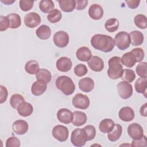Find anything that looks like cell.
<instances>
[{
  "label": "cell",
  "mask_w": 147,
  "mask_h": 147,
  "mask_svg": "<svg viewBox=\"0 0 147 147\" xmlns=\"http://www.w3.org/2000/svg\"><path fill=\"white\" fill-rule=\"evenodd\" d=\"M57 2L60 9L64 12H71L76 7V1L75 0H59Z\"/></svg>",
  "instance_id": "4316f807"
},
{
  "label": "cell",
  "mask_w": 147,
  "mask_h": 147,
  "mask_svg": "<svg viewBox=\"0 0 147 147\" xmlns=\"http://www.w3.org/2000/svg\"><path fill=\"white\" fill-rule=\"evenodd\" d=\"M25 101V100L24 98L21 95L19 94H13L10 97V104L13 108L17 109L18 106L21 103Z\"/></svg>",
  "instance_id": "8d00e7d4"
},
{
  "label": "cell",
  "mask_w": 147,
  "mask_h": 147,
  "mask_svg": "<svg viewBox=\"0 0 147 147\" xmlns=\"http://www.w3.org/2000/svg\"><path fill=\"white\" fill-rule=\"evenodd\" d=\"M119 96L123 99L129 98L133 94V86L125 81L120 82L117 86Z\"/></svg>",
  "instance_id": "52a82bcc"
},
{
  "label": "cell",
  "mask_w": 147,
  "mask_h": 147,
  "mask_svg": "<svg viewBox=\"0 0 147 147\" xmlns=\"http://www.w3.org/2000/svg\"><path fill=\"white\" fill-rule=\"evenodd\" d=\"M36 78L37 80L48 84L51 80L52 75L51 72L48 69L41 68L36 74Z\"/></svg>",
  "instance_id": "f1b7e54d"
},
{
  "label": "cell",
  "mask_w": 147,
  "mask_h": 147,
  "mask_svg": "<svg viewBox=\"0 0 147 147\" xmlns=\"http://www.w3.org/2000/svg\"><path fill=\"white\" fill-rule=\"evenodd\" d=\"M25 70L30 75L36 74L40 70L38 63L34 60L28 61L25 65Z\"/></svg>",
  "instance_id": "f546056e"
},
{
  "label": "cell",
  "mask_w": 147,
  "mask_h": 147,
  "mask_svg": "<svg viewBox=\"0 0 147 147\" xmlns=\"http://www.w3.org/2000/svg\"><path fill=\"white\" fill-rule=\"evenodd\" d=\"M119 118L124 122H129L132 121L134 117V112L132 108L129 106H125L119 111Z\"/></svg>",
  "instance_id": "2e32d148"
},
{
  "label": "cell",
  "mask_w": 147,
  "mask_h": 147,
  "mask_svg": "<svg viewBox=\"0 0 147 147\" xmlns=\"http://www.w3.org/2000/svg\"><path fill=\"white\" fill-rule=\"evenodd\" d=\"M36 34L41 40H47L51 35V29L48 25H42L36 30Z\"/></svg>",
  "instance_id": "d4e9b609"
},
{
  "label": "cell",
  "mask_w": 147,
  "mask_h": 147,
  "mask_svg": "<svg viewBox=\"0 0 147 147\" xmlns=\"http://www.w3.org/2000/svg\"><path fill=\"white\" fill-rule=\"evenodd\" d=\"M57 118L61 123L69 124L72 121L73 113L68 109L62 108L58 110Z\"/></svg>",
  "instance_id": "7c38bea8"
},
{
  "label": "cell",
  "mask_w": 147,
  "mask_h": 147,
  "mask_svg": "<svg viewBox=\"0 0 147 147\" xmlns=\"http://www.w3.org/2000/svg\"><path fill=\"white\" fill-rule=\"evenodd\" d=\"M121 78L123 81H125L128 83H131L136 79V74L132 69H124Z\"/></svg>",
  "instance_id": "f35d334b"
},
{
  "label": "cell",
  "mask_w": 147,
  "mask_h": 147,
  "mask_svg": "<svg viewBox=\"0 0 147 147\" xmlns=\"http://www.w3.org/2000/svg\"><path fill=\"white\" fill-rule=\"evenodd\" d=\"M52 133L53 137L60 142H64L68 138L69 132L68 128L61 125L54 126Z\"/></svg>",
  "instance_id": "9c48e42d"
},
{
  "label": "cell",
  "mask_w": 147,
  "mask_h": 147,
  "mask_svg": "<svg viewBox=\"0 0 147 147\" xmlns=\"http://www.w3.org/2000/svg\"><path fill=\"white\" fill-rule=\"evenodd\" d=\"M72 103V105L77 109L86 110L89 107L90 102L87 95L78 93L73 97Z\"/></svg>",
  "instance_id": "8992f818"
},
{
  "label": "cell",
  "mask_w": 147,
  "mask_h": 147,
  "mask_svg": "<svg viewBox=\"0 0 147 147\" xmlns=\"http://www.w3.org/2000/svg\"><path fill=\"white\" fill-rule=\"evenodd\" d=\"M146 63L145 61L140 63L136 67V71L137 75L142 78H146Z\"/></svg>",
  "instance_id": "ab89813d"
},
{
  "label": "cell",
  "mask_w": 147,
  "mask_h": 147,
  "mask_svg": "<svg viewBox=\"0 0 147 147\" xmlns=\"http://www.w3.org/2000/svg\"><path fill=\"white\" fill-rule=\"evenodd\" d=\"M134 22L136 26L138 28L145 29L147 28V18L144 14H137L134 18Z\"/></svg>",
  "instance_id": "d590c367"
},
{
  "label": "cell",
  "mask_w": 147,
  "mask_h": 147,
  "mask_svg": "<svg viewBox=\"0 0 147 147\" xmlns=\"http://www.w3.org/2000/svg\"><path fill=\"white\" fill-rule=\"evenodd\" d=\"M24 21L28 28H34L41 23V17L37 13L30 12L25 15Z\"/></svg>",
  "instance_id": "8fae6325"
},
{
  "label": "cell",
  "mask_w": 147,
  "mask_h": 147,
  "mask_svg": "<svg viewBox=\"0 0 147 147\" xmlns=\"http://www.w3.org/2000/svg\"><path fill=\"white\" fill-rule=\"evenodd\" d=\"M71 141L72 145L78 147L83 146L86 144L87 140L83 129L76 128L72 131Z\"/></svg>",
  "instance_id": "5b68a950"
},
{
  "label": "cell",
  "mask_w": 147,
  "mask_h": 147,
  "mask_svg": "<svg viewBox=\"0 0 147 147\" xmlns=\"http://www.w3.org/2000/svg\"><path fill=\"white\" fill-rule=\"evenodd\" d=\"M91 44L95 49L107 53L114 49L115 42L114 39L109 35L96 34L91 37Z\"/></svg>",
  "instance_id": "6da1fadb"
},
{
  "label": "cell",
  "mask_w": 147,
  "mask_h": 147,
  "mask_svg": "<svg viewBox=\"0 0 147 147\" xmlns=\"http://www.w3.org/2000/svg\"><path fill=\"white\" fill-rule=\"evenodd\" d=\"M17 110L19 115L22 117H26L30 116L32 114L33 111V107L30 103L25 101L18 106Z\"/></svg>",
  "instance_id": "ffe728a7"
},
{
  "label": "cell",
  "mask_w": 147,
  "mask_h": 147,
  "mask_svg": "<svg viewBox=\"0 0 147 147\" xmlns=\"http://www.w3.org/2000/svg\"><path fill=\"white\" fill-rule=\"evenodd\" d=\"M87 117L84 112L75 111L73 113V119L72 123L76 126H80L85 124L87 122Z\"/></svg>",
  "instance_id": "44dd1931"
},
{
  "label": "cell",
  "mask_w": 147,
  "mask_h": 147,
  "mask_svg": "<svg viewBox=\"0 0 147 147\" xmlns=\"http://www.w3.org/2000/svg\"><path fill=\"white\" fill-rule=\"evenodd\" d=\"M127 133L133 140H140L144 136V130L139 123H133L128 126Z\"/></svg>",
  "instance_id": "30bf717a"
},
{
  "label": "cell",
  "mask_w": 147,
  "mask_h": 147,
  "mask_svg": "<svg viewBox=\"0 0 147 147\" xmlns=\"http://www.w3.org/2000/svg\"><path fill=\"white\" fill-rule=\"evenodd\" d=\"M7 17L10 21V29H17L21 26V19L19 14L17 13H10Z\"/></svg>",
  "instance_id": "1f68e13d"
},
{
  "label": "cell",
  "mask_w": 147,
  "mask_h": 147,
  "mask_svg": "<svg viewBox=\"0 0 147 147\" xmlns=\"http://www.w3.org/2000/svg\"><path fill=\"white\" fill-rule=\"evenodd\" d=\"M83 131L85 134L87 141H91L93 140L96 136L95 127L93 125H88L83 128Z\"/></svg>",
  "instance_id": "74e56055"
},
{
  "label": "cell",
  "mask_w": 147,
  "mask_h": 147,
  "mask_svg": "<svg viewBox=\"0 0 147 147\" xmlns=\"http://www.w3.org/2000/svg\"><path fill=\"white\" fill-rule=\"evenodd\" d=\"M53 41L56 47L59 48H64L68 44L69 37L66 32L60 30L54 34Z\"/></svg>",
  "instance_id": "ba28073f"
},
{
  "label": "cell",
  "mask_w": 147,
  "mask_h": 147,
  "mask_svg": "<svg viewBox=\"0 0 147 147\" xmlns=\"http://www.w3.org/2000/svg\"><path fill=\"white\" fill-rule=\"evenodd\" d=\"M131 146H146V137L143 136V137L140 140H133L131 142Z\"/></svg>",
  "instance_id": "bcb514c9"
},
{
  "label": "cell",
  "mask_w": 147,
  "mask_h": 147,
  "mask_svg": "<svg viewBox=\"0 0 147 147\" xmlns=\"http://www.w3.org/2000/svg\"><path fill=\"white\" fill-rule=\"evenodd\" d=\"M130 38V44L133 46H139L144 42V34L138 30H134L129 34Z\"/></svg>",
  "instance_id": "cb8c5ba5"
},
{
  "label": "cell",
  "mask_w": 147,
  "mask_h": 147,
  "mask_svg": "<svg viewBox=\"0 0 147 147\" xmlns=\"http://www.w3.org/2000/svg\"><path fill=\"white\" fill-rule=\"evenodd\" d=\"M114 125L115 123L113 120L110 118H106L100 122L99 129L101 132L103 133H107L113 129Z\"/></svg>",
  "instance_id": "83f0119b"
},
{
  "label": "cell",
  "mask_w": 147,
  "mask_h": 147,
  "mask_svg": "<svg viewBox=\"0 0 147 147\" xmlns=\"http://www.w3.org/2000/svg\"><path fill=\"white\" fill-rule=\"evenodd\" d=\"M12 129L16 134L23 135L28 131L29 125L26 121L18 119L14 122L12 125Z\"/></svg>",
  "instance_id": "5bb4252c"
},
{
  "label": "cell",
  "mask_w": 147,
  "mask_h": 147,
  "mask_svg": "<svg viewBox=\"0 0 147 147\" xmlns=\"http://www.w3.org/2000/svg\"><path fill=\"white\" fill-rule=\"evenodd\" d=\"M1 2L6 5H11L12 3L15 2V0H5V1L1 0Z\"/></svg>",
  "instance_id": "816d5d0a"
},
{
  "label": "cell",
  "mask_w": 147,
  "mask_h": 147,
  "mask_svg": "<svg viewBox=\"0 0 147 147\" xmlns=\"http://www.w3.org/2000/svg\"><path fill=\"white\" fill-rule=\"evenodd\" d=\"M56 66L59 71L66 72L71 69L72 63L69 58L67 57H61L57 60Z\"/></svg>",
  "instance_id": "9a60e30c"
},
{
  "label": "cell",
  "mask_w": 147,
  "mask_h": 147,
  "mask_svg": "<svg viewBox=\"0 0 147 147\" xmlns=\"http://www.w3.org/2000/svg\"><path fill=\"white\" fill-rule=\"evenodd\" d=\"M87 0H77L76 1V9L78 10H82L86 8L88 4Z\"/></svg>",
  "instance_id": "c3c4849f"
},
{
  "label": "cell",
  "mask_w": 147,
  "mask_h": 147,
  "mask_svg": "<svg viewBox=\"0 0 147 147\" xmlns=\"http://www.w3.org/2000/svg\"><path fill=\"white\" fill-rule=\"evenodd\" d=\"M108 64L107 75L109 78L113 80L118 79L121 78L123 71L121 58L118 56L112 57L109 59Z\"/></svg>",
  "instance_id": "7a4b0ae2"
},
{
  "label": "cell",
  "mask_w": 147,
  "mask_h": 147,
  "mask_svg": "<svg viewBox=\"0 0 147 147\" xmlns=\"http://www.w3.org/2000/svg\"><path fill=\"white\" fill-rule=\"evenodd\" d=\"M88 15L91 18L94 20H98L103 16V10L101 6L98 4H93L89 7Z\"/></svg>",
  "instance_id": "e0dca14e"
},
{
  "label": "cell",
  "mask_w": 147,
  "mask_h": 147,
  "mask_svg": "<svg viewBox=\"0 0 147 147\" xmlns=\"http://www.w3.org/2000/svg\"><path fill=\"white\" fill-rule=\"evenodd\" d=\"M115 45L120 50H125L128 48L130 44L129 34L126 32L121 31L118 32L114 37Z\"/></svg>",
  "instance_id": "277c9868"
},
{
  "label": "cell",
  "mask_w": 147,
  "mask_h": 147,
  "mask_svg": "<svg viewBox=\"0 0 147 147\" xmlns=\"http://www.w3.org/2000/svg\"><path fill=\"white\" fill-rule=\"evenodd\" d=\"M62 17V14L61 11L57 9H54L51 11H50L48 16L47 19L52 24L56 23L60 21Z\"/></svg>",
  "instance_id": "e575fe53"
},
{
  "label": "cell",
  "mask_w": 147,
  "mask_h": 147,
  "mask_svg": "<svg viewBox=\"0 0 147 147\" xmlns=\"http://www.w3.org/2000/svg\"><path fill=\"white\" fill-rule=\"evenodd\" d=\"M33 1H20V7L23 11H28L30 10L33 6Z\"/></svg>",
  "instance_id": "b9f144b4"
},
{
  "label": "cell",
  "mask_w": 147,
  "mask_h": 147,
  "mask_svg": "<svg viewBox=\"0 0 147 147\" xmlns=\"http://www.w3.org/2000/svg\"><path fill=\"white\" fill-rule=\"evenodd\" d=\"M54 3L51 0H42L39 3V8L44 13H49L54 9Z\"/></svg>",
  "instance_id": "836d02e7"
},
{
  "label": "cell",
  "mask_w": 147,
  "mask_h": 147,
  "mask_svg": "<svg viewBox=\"0 0 147 147\" xmlns=\"http://www.w3.org/2000/svg\"><path fill=\"white\" fill-rule=\"evenodd\" d=\"M87 64L90 68L95 72H100L104 68L103 60L98 56H92L87 61Z\"/></svg>",
  "instance_id": "4fadbf2b"
},
{
  "label": "cell",
  "mask_w": 147,
  "mask_h": 147,
  "mask_svg": "<svg viewBox=\"0 0 147 147\" xmlns=\"http://www.w3.org/2000/svg\"><path fill=\"white\" fill-rule=\"evenodd\" d=\"M57 89L65 95H70L75 90V84L69 77L65 75L59 76L55 82Z\"/></svg>",
  "instance_id": "3957f363"
},
{
  "label": "cell",
  "mask_w": 147,
  "mask_h": 147,
  "mask_svg": "<svg viewBox=\"0 0 147 147\" xmlns=\"http://www.w3.org/2000/svg\"><path fill=\"white\" fill-rule=\"evenodd\" d=\"M76 56L80 61H88L92 57V53L88 47H82L76 51Z\"/></svg>",
  "instance_id": "d6986e66"
},
{
  "label": "cell",
  "mask_w": 147,
  "mask_h": 147,
  "mask_svg": "<svg viewBox=\"0 0 147 147\" xmlns=\"http://www.w3.org/2000/svg\"><path fill=\"white\" fill-rule=\"evenodd\" d=\"M125 2L126 3L127 6L131 9H134L137 8L140 3V0H129V1H126Z\"/></svg>",
  "instance_id": "681fc988"
},
{
  "label": "cell",
  "mask_w": 147,
  "mask_h": 147,
  "mask_svg": "<svg viewBox=\"0 0 147 147\" xmlns=\"http://www.w3.org/2000/svg\"><path fill=\"white\" fill-rule=\"evenodd\" d=\"M105 29L110 33L117 30L119 28V21L117 18H111L107 20L105 24Z\"/></svg>",
  "instance_id": "d6a6232c"
},
{
  "label": "cell",
  "mask_w": 147,
  "mask_h": 147,
  "mask_svg": "<svg viewBox=\"0 0 147 147\" xmlns=\"http://www.w3.org/2000/svg\"><path fill=\"white\" fill-rule=\"evenodd\" d=\"M146 110H147V103H144L140 108V113L141 115L146 117L147 116V113H146Z\"/></svg>",
  "instance_id": "f907efd6"
},
{
  "label": "cell",
  "mask_w": 147,
  "mask_h": 147,
  "mask_svg": "<svg viewBox=\"0 0 147 147\" xmlns=\"http://www.w3.org/2000/svg\"><path fill=\"white\" fill-rule=\"evenodd\" d=\"M131 52L134 55L137 62H140L144 59V52L142 48H134L131 51Z\"/></svg>",
  "instance_id": "ee69618b"
},
{
  "label": "cell",
  "mask_w": 147,
  "mask_h": 147,
  "mask_svg": "<svg viewBox=\"0 0 147 147\" xmlns=\"http://www.w3.org/2000/svg\"><path fill=\"white\" fill-rule=\"evenodd\" d=\"M20 145L21 142L20 140L14 136L8 138L6 141V147H19Z\"/></svg>",
  "instance_id": "7bdbcfd3"
},
{
  "label": "cell",
  "mask_w": 147,
  "mask_h": 147,
  "mask_svg": "<svg viewBox=\"0 0 147 147\" xmlns=\"http://www.w3.org/2000/svg\"><path fill=\"white\" fill-rule=\"evenodd\" d=\"M47 84L36 80L32 85L31 92L35 96H40L44 93L47 88Z\"/></svg>",
  "instance_id": "7402d4cb"
},
{
  "label": "cell",
  "mask_w": 147,
  "mask_h": 147,
  "mask_svg": "<svg viewBox=\"0 0 147 147\" xmlns=\"http://www.w3.org/2000/svg\"><path fill=\"white\" fill-rule=\"evenodd\" d=\"M10 28V21L7 16H0V31L3 32Z\"/></svg>",
  "instance_id": "f6af8a7d"
},
{
  "label": "cell",
  "mask_w": 147,
  "mask_h": 147,
  "mask_svg": "<svg viewBox=\"0 0 147 147\" xmlns=\"http://www.w3.org/2000/svg\"><path fill=\"white\" fill-rule=\"evenodd\" d=\"M122 133V127L121 125L115 123L113 129L107 133V138L111 142L117 141L121 136Z\"/></svg>",
  "instance_id": "603a6c76"
},
{
  "label": "cell",
  "mask_w": 147,
  "mask_h": 147,
  "mask_svg": "<svg viewBox=\"0 0 147 147\" xmlns=\"http://www.w3.org/2000/svg\"><path fill=\"white\" fill-rule=\"evenodd\" d=\"M121 61L123 65L127 68L133 67L137 62L134 55L131 52L123 54L121 58Z\"/></svg>",
  "instance_id": "484cf974"
},
{
  "label": "cell",
  "mask_w": 147,
  "mask_h": 147,
  "mask_svg": "<svg viewBox=\"0 0 147 147\" xmlns=\"http://www.w3.org/2000/svg\"><path fill=\"white\" fill-rule=\"evenodd\" d=\"M134 88L136 91L138 93L144 94L145 98H146V88H147L146 78H138L136 80L134 84Z\"/></svg>",
  "instance_id": "4dcf8cb0"
},
{
  "label": "cell",
  "mask_w": 147,
  "mask_h": 147,
  "mask_svg": "<svg viewBox=\"0 0 147 147\" xmlns=\"http://www.w3.org/2000/svg\"><path fill=\"white\" fill-rule=\"evenodd\" d=\"M0 103L2 104L7 99L8 92L7 88L2 85L0 86Z\"/></svg>",
  "instance_id": "7dc6e473"
},
{
  "label": "cell",
  "mask_w": 147,
  "mask_h": 147,
  "mask_svg": "<svg viewBox=\"0 0 147 147\" xmlns=\"http://www.w3.org/2000/svg\"><path fill=\"white\" fill-rule=\"evenodd\" d=\"M94 81L89 77L82 78L79 82V87L83 92H91L94 89Z\"/></svg>",
  "instance_id": "ac0fdd59"
},
{
  "label": "cell",
  "mask_w": 147,
  "mask_h": 147,
  "mask_svg": "<svg viewBox=\"0 0 147 147\" xmlns=\"http://www.w3.org/2000/svg\"><path fill=\"white\" fill-rule=\"evenodd\" d=\"M87 67L83 64H79L74 68V73L78 77H82L87 74Z\"/></svg>",
  "instance_id": "60d3db41"
}]
</instances>
